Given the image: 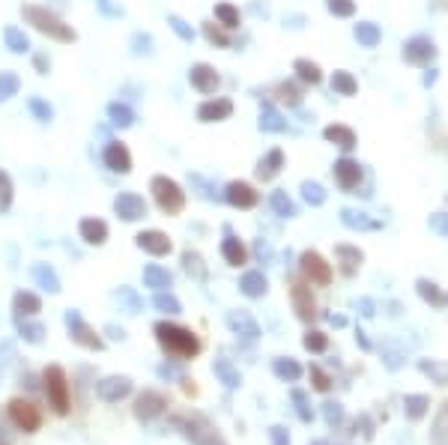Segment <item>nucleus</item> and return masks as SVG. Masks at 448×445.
Masks as SVG:
<instances>
[{
  "label": "nucleus",
  "mask_w": 448,
  "mask_h": 445,
  "mask_svg": "<svg viewBox=\"0 0 448 445\" xmlns=\"http://www.w3.org/2000/svg\"><path fill=\"white\" fill-rule=\"evenodd\" d=\"M419 287H421V293H424V296H428V299H433V302H436V305H440V302H442V296H440V293H436V290H433V284H428V281H421Z\"/></svg>",
  "instance_id": "obj_55"
},
{
  "label": "nucleus",
  "mask_w": 448,
  "mask_h": 445,
  "mask_svg": "<svg viewBox=\"0 0 448 445\" xmlns=\"http://www.w3.org/2000/svg\"><path fill=\"white\" fill-rule=\"evenodd\" d=\"M132 51L134 54H153V36L150 33H134L132 36Z\"/></svg>",
  "instance_id": "obj_47"
},
{
  "label": "nucleus",
  "mask_w": 448,
  "mask_h": 445,
  "mask_svg": "<svg viewBox=\"0 0 448 445\" xmlns=\"http://www.w3.org/2000/svg\"><path fill=\"white\" fill-rule=\"evenodd\" d=\"M356 39L362 48H377L379 45V27L371 24V21H362V24H356Z\"/></svg>",
  "instance_id": "obj_30"
},
{
  "label": "nucleus",
  "mask_w": 448,
  "mask_h": 445,
  "mask_svg": "<svg viewBox=\"0 0 448 445\" xmlns=\"http://www.w3.org/2000/svg\"><path fill=\"white\" fill-rule=\"evenodd\" d=\"M42 383H45V395H48L54 413H60V416L69 413V380H66V371L60 365H48L42 374Z\"/></svg>",
  "instance_id": "obj_4"
},
{
  "label": "nucleus",
  "mask_w": 448,
  "mask_h": 445,
  "mask_svg": "<svg viewBox=\"0 0 448 445\" xmlns=\"http://www.w3.org/2000/svg\"><path fill=\"white\" fill-rule=\"evenodd\" d=\"M164 407H167V400H164L159 392H144L138 400H134V416L147 421V418H155V416H159Z\"/></svg>",
  "instance_id": "obj_18"
},
{
  "label": "nucleus",
  "mask_w": 448,
  "mask_h": 445,
  "mask_svg": "<svg viewBox=\"0 0 448 445\" xmlns=\"http://www.w3.org/2000/svg\"><path fill=\"white\" fill-rule=\"evenodd\" d=\"M144 284L153 287V290H167V287L174 284V275L164 269L159 263H150L147 269H144Z\"/></svg>",
  "instance_id": "obj_25"
},
{
  "label": "nucleus",
  "mask_w": 448,
  "mask_h": 445,
  "mask_svg": "<svg viewBox=\"0 0 448 445\" xmlns=\"http://www.w3.org/2000/svg\"><path fill=\"white\" fill-rule=\"evenodd\" d=\"M27 111L33 114V120H39V123H51V120H54V108L45 102V99H39V96H30L27 99Z\"/></svg>",
  "instance_id": "obj_35"
},
{
  "label": "nucleus",
  "mask_w": 448,
  "mask_h": 445,
  "mask_svg": "<svg viewBox=\"0 0 448 445\" xmlns=\"http://www.w3.org/2000/svg\"><path fill=\"white\" fill-rule=\"evenodd\" d=\"M78 233H81V239L87 246H105L108 242V225L102 218H81Z\"/></svg>",
  "instance_id": "obj_17"
},
{
  "label": "nucleus",
  "mask_w": 448,
  "mask_h": 445,
  "mask_svg": "<svg viewBox=\"0 0 448 445\" xmlns=\"http://www.w3.org/2000/svg\"><path fill=\"white\" fill-rule=\"evenodd\" d=\"M33 69H36L39 75H48V72H51V60H48V54H33Z\"/></svg>",
  "instance_id": "obj_52"
},
{
  "label": "nucleus",
  "mask_w": 448,
  "mask_h": 445,
  "mask_svg": "<svg viewBox=\"0 0 448 445\" xmlns=\"http://www.w3.org/2000/svg\"><path fill=\"white\" fill-rule=\"evenodd\" d=\"M96 3H99V9H102L105 15H111V18H120V15H122V6H114L111 0H96Z\"/></svg>",
  "instance_id": "obj_53"
},
{
  "label": "nucleus",
  "mask_w": 448,
  "mask_h": 445,
  "mask_svg": "<svg viewBox=\"0 0 448 445\" xmlns=\"http://www.w3.org/2000/svg\"><path fill=\"white\" fill-rule=\"evenodd\" d=\"M284 168V153L281 150H269L260 162H257V176L266 183V180H272V176H278V171Z\"/></svg>",
  "instance_id": "obj_22"
},
{
  "label": "nucleus",
  "mask_w": 448,
  "mask_h": 445,
  "mask_svg": "<svg viewBox=\"0 0 448 445\" xmlns=\"http://www.w3.org/2000/svg\"><path fill=\"white\" fill-rule=\"evenodd\" d=\"M433 81H436V72H433V69H430V72H428V75H424V84H433Z\"/></svg>",
  "instance_id": "obj_60"
},
{
  "label": "nucleus",
  "mask_w": 448,
  "mask_h": 445,
  "mask_svg": "<svg viewBox=\"0 0 448 445\" xmlns=\"http://www.w3.org/2000/svg\"><path fill=\"white\" fill-rule=\"evenodd\" d=\"M221 254H224V260H227L230 266H242L245 263V246L239 239H233V236H227L221 242Z\"/></svg>",
  "instance_id": "obj_31"
},
{
  "label": "nucleus",
  "mask_w": 448,
  "mask_h": 445,
  "mask_svg": "<svg viewBox=\"0 0 448 445\" xmlns=\"http://www.w3.org/2000/svg\"><path fill=\"white\" fill-rule=\"evenodd\" d=\"M302 195H305V200H308L311 206H320L323 200H326V192H323V185H320V183H311V180L302 183Z\"/></svg>",
  "instance_id": "obj_42"
},
{
  "label": "nucleus",
  "mask_w": 448,
  "mask_h": 445,
  "mask_svg": "<svg viewBox=\"0 0 448 445\" xmlns=\"http://www.w3.org/2000/svg\"><path fill=\"white\" fill-rule=\"evenodd\" d=\"M134 242H138V248L141 251H147L153 254V257H164V254H171V239H167V233L162 230H144L134 236Z\"/></svg>",
  "instance_id": "obj_10"
},
{
  "label": "nucleus",
  "mask_w": 448,
  "mask_h": 445,
  "mask_svg": "<svg viewBox=\"0 0 448 445\" xmlns=\"http://www.w3.org/2000/svg\"><path fill=\"white\" fill-rule=\"evenodd\" d=\"M329 13L332 15H338V18H350L353 13H356V3L353 0H329Z\"/></svg>",
  "instance_id": "obj_44"
},
{
  "label": "nucleus",
  "mask_w": 448,
  "mask_h": 445,
  "mask_svg": "<svg viewBox=\"0 0 448 445\" xmlns=\"http://www.w3.org/2000/svg\"><path fill=\"white\" fill-rule=\"evenodd\" d=\"M275 374H278V376H287V380H299V374H302V371H299V365H296V362H290V359H287V362H284V359H278V362H275Z\"/></svg>",
  "instance_id": "obj_48"
},
{
  "label": "nucleus",
  "mask_w": 448,
  "mask_h": 445,
  "mask_svg": "<svg viewBox=\"0 0 448 445\" xmlns=\"http://www.w3.org/2000/svg\"><path fill=\"white\" fill-rule=\"evenodd\" d=\"M216 21L227 30H237L239 27V9L230 6V3H216Z\"/></svg>",
  "instance_id": "obj_34"
},
{
  "label": "nucleus",
  "mask_w": 448,
  "mask_h": 445,
  "mask_svg": "<svg viewBox=\"0 0 448 445\" xmlns=\"http://www.w3.org/2000/svg\"><path fill=\"white\" fill-rule=\"evenodd\" d=\"M257 254H260V257H263V260L269 257V246H266V242H257Z\"/></svg>",
  "instance_id": "obj_59"
},
{
  "label": "nucleus",
  "mask_w": 448,
  "mask_h": 445,
  "mask_svg": "<svg viewBox=\"0 0 448 445\" xmlns=\"http://www.w3.org/2000/svg\"><path fill=\"white\" fill-rule=\"evenodd\" d=\"M96 392L105 404H117V400H122L132 392V380L129 376H105V380L96 386Z\"/></svg>",
  "instance_id": "obj_13"
},
{
  "label": "nucleus",
  "mask_w": 448,
  "mask_h": 445,
  "mask_svg": "<svg viewBox=\"0 0 448 445\" xmlns=\"http://www.w3.org/2000/svg\"><path fill=\"white\" fill-rule=\"evenodd\" d=\"M188 81H192V87H195L197 93L212 96V93L218 90L221 78H218V72L212 69L209 63H195V66H192V72H188Z\"/></svg>",
  "instance_id": "obj_9"
},
{
  "label": "nucleus",
  "mask_w": 448,
  "mask_h": 445,
  "mask_svg": "<svg viewBox=\"0 0 448 445\" xmlns=\"http://www.w3.org/2000/svg\"><path fill=\"white\" fill-rule=\"evenodd\" d=\"M335 180H338V185L344 188V192H353V188L358 185V180H362V164L344 155V159L335 162Z\"/></svg>",
  "instance_id": "obj_15"
},
{
  "label": "nucleus",
  "mask_w": 448,
  "mask_h": 445,
  "mask_svg": "<svg viewBox=\"0 0 448 445\" xmlns=\"http://www.w3.org/2000/svg\"><path fill=\"white\" fill-rule=\"evenodd\" d=\"M108 117H111V123H114L117 129L134 126V111H132L126 102H111V105H108Z\"/></svg>",
  "instance_id": "obj_27"
},
{
  "label": "nucleus",
  "mask_w": 448,
  "mask_h": 445,
  "mask_svg": "<svg viewBox=\"0 0 448 445\" xmlns=\"http://www.w3.org/2000/svg\"><path fill=\"white\" fill-rule=\"evenodd\" d=\"M230 114H233V102H230V99H224V96L206 99V102L197 108V120H200V123H221V120H227Z\"/></svg>",
  "instance_id": "obj_11"
},
{
  "label": "nucleus",
  "mask_w": 448,
  "mask_h": 445,
  "mask_svg": "<svg viewBox=\"0 0 448 445\" xmlns=\"http://www.w3.org/2000/svg\"><path fill=\"white\" fill-rule=\"evenodd\" d=\"M305 347L314 350V353L326 350V335H323V332H308V335H305Z\"/></svg>",
  "instance_id": "obj_50"
},
{
  "label": "nucleus",
  "mask_w": 448,
  "mask_h": 445,
  "mask_svg": "<svg viewBox=\"0 0 448 445\" xmlns=\"http://www.w3.org/2000/svg\"><path fill=\"white\" fill-rule=\"evenodd\" d=\"M167 24H171V30H174V33H176V36L183 39V42H192V39H195V30L188 27V24H186V21L179 18V15H167Z\"/></svg>",
  "instance_id": "obj_43"
},
{
  "label": "nucleus",
  "mask_w": 448,
  "mask_h": 445,
  "mask_svg": "<svg viewBox=\"0 0 448 445\" xmlns=\"http://www.w3.org/2000/svg\"><path fill=\"white\" fill-rule=\"evenodd\" d=\"M21 90V78L15 72H0V102H9L13 96H18Z\"/></svg>",
  "instance_id": "obj_33"
},
{
  "label": "nucleus",
  "mask_w": 448,
  "mask_h": 445,
  "mask_svg": "<svg viewBox=\"0 0 448 445\" xmlns=\"http://www.w3.org/2000/svg\"><path fill=\"white\" fill-rule=\"evenodd\" d=\"M9 359H13V344L4 341V344H0V368H6Z\"/></svg>",
  "instance_id": "obj_54"
},
{
  "label": "nucleus",
  "mask_w": 448,
  "mask_h": 445,
  "mask_svg": "<svg viewBox=\"0 0 448 445\" xmlns=\"http://www.w3.org/2000/svg\"><path fill=\"white\" fill-rule=\"evenodd\" d=\"M227 326L233 332H239L242 338H257V335H260V329H257V323H254V317L248 314V311H230V314H227Z\"/></svg>",
  "instance_id": "obj_20"
},
{
  "label": "nucleus",
  "mask_w": 448,
  "mask_h": 445,
  "mask_svg": "<svg viewBox=\"0 0 448 445\" xmlns=\"http://www.w3.org/2000/svg\"><path fill=\"white\" fill-rule=\"evenodd\" d=\"M21 18H24L33 30H39L42 36H48V39H57V42H75L78 39V33L72 30V24H66L63 18H57L51 9H45V6L24 3L21 6Z\"/></svg>",
  "instance_id": "obj_1"
},
{
  "label": "nucleus",
  "mask_w": 448,
  "mask_h": 445,
  "mask_svg": "<svg viewBox=\"0 0 448 445\" xmlns=\"http://www.w3.org/2000/svg\"><path fill=\"white\" fill-rule=\"evenodd\" d=\"M102 162L111 174H129L132 171V153L122 141H108L105 143V153H102Z\"/></svg>",
  "instance_id": "obj_7"
},
{
  "label": "nucleus",
  "mask_w": 448,
  "mask_h": 445,
  "mask_svg": "<svg viewBox=\"0 0 448 445\" xmlns=\"http://www.w3.org/2000/svg\"><path fill=\"white\" fill-rule=\"evenodd\" d=\"M290 296H293V305H296V314L302 317V320H311L317 311H314V296H311V290L305 284H293L290 287Z\"/></svg>",
  "instance_id": "obj_21"
},
{
  "label": "nucleus",
  "mask_w": 448,
  "mask_h": 445,
  "mask_svg": "<svg viewBox=\"0 0 448 445\" xmlns=\"http://www.w3.org/2000/svg\"><path fill=\"white\" fill-rule=\"evenodd\" d=\"M239 287H242V293L251 296V299L263 296V293H266V275H263V272H245L242 281H239Z\"/></svg>",
  "instance_id": "obj_29"
},
{
  "label": "nucleus",
  "mask_w": 448,
  "mask_h": 445,
  "mask_svg": "<svg viewBox=\"0 0 448 445\" xmlns=\"http://www.w3.org/2000/svg\"><path fill=\"white\" fill-rule=\"evenodd\" d=\"M326 141H332L335 147H341L344 153H350L353 147H356V132L350 129V126H341V123H332V126H326Z\"/></svg>",
  "instance_id": "obj_23"
},
{
  "label": "nucleus",
  "mask_w": 448,
  "mask_h": 445,
  "mask_svg": "<svg viewBox=\"0 0 448 445\" xmlns=\"http://www.w3.org/2000/svg\"><path fill=\"white\" fill-rule=\"evenodd\" d=\"M272 209L281 218H293L296 216V206H293V200H290L284 192H272Z\"/></svg>",
  "instance_id": "obj_39"
},
{
  "label": "nucleus",
  "mask_w": 448,
  "mask_h": 445,
  "mask_svg": "<svg viewBox=\"0 0 448 445\" xmlns=\"http://www.w3.org/2000/svg\"><path fill=\"white\" fill-rule=\"evenodd\" d=\"M272 442H275V445H290V439L284 437L281 428H272Z\"/></svg>",
  "instance_id": "obj_57"
},
{
  "label": "nucleus",
  "mask_w": 448,
  "mask_h": 445,
  "mask_svg": "<svg viewBox=\"0 0 448 445\" xmlns=\"http://www.w3.org/2000/svg\"><path fill=\"white\" fill-rule=\"evenodd\" d=\"M216 371L221 374V380H224V383H227V386H237V383H239V376H237V374H233V368H230V365H227V362H218V365H216Z\"/></svg>",
  "instance_id": "obj_51"
},
{
  "label": "nucleus",
  "mask_w": 448,
  "mask_h": 445,
  "mask_svg": "<svg viewBox=\"0 0 448 445\" xmlns=\"http://www.w3.org/2000/svg\"><path fill=\"white\" fill-rule=\"evenodd\" d=\"M9 418H13V425H15L18 430H24V433L39 430V425H42L39 407L30 404V400H24V397H15L13 404H9Z\"/></svg>",
  "instance_id": "obj_6"
},
{
  "label": "nucleus",
  "mask_w": 448,
  "mask_h": 445,
  "mask_svg": "<svg viewBox=\"0 0 448 445\" xmlns=\"http://www.w3.org/2000/svg\"><path fill=\"white\" fill-rule=\"evenodd\" d=\"M13 311H15V317H33V314H39L42 311V299L36 293H30V290H18L15 299H13Z\"/></svg>",
  "instance_id": "obj_19"
},
{
  "label": "nucleus",
  "mask_w": 448,
  "mask_h": 445,
  "mask_svg": "<svg viewBox=\"0 0 448 445\" xmlns=\"http://www.w3.org/2000/svg\"><path fill=\"white\" fill-rule=\"evenodd\" d=\"M341 218H344V225H346V227H374L371 221L365 218V213H353V209H344Z\"/></svg>",
  "instance_id": "obj_49"
},
{
  "label": "nucleus",
  "mask_w": 448,
  "mask_h": 445,
  "mask_svg": "<svg viewBox=\"0 0 448 445\" xmlns=\"http://www.w3.org/2000/svg\"><path fill=\"white\" fill-rule=\"evenodd\" d=\"M13 206V180H9L6 171H0V216Z\"/></svg>",
  "instance_id": "obj_41"
},
{
  "label": "nucleus",
  "mask_w": 448,
  "mask_h": 445,
  "mask_svg": "<svg viewBox=\"0 0 448 445\" xmlns=\"http://www.w3.org/2000/svg\"><path fill=\"white\" fill-rule=\"evenodd\" d=\"M224 197H227V204L237 206V209H251L257 204V192L248 183H242V180L230 183L227 188H224Z\"/></svg>",
  "instance_id": "obj_16"
},
{
  "label": "nucleus",
  "mask_w": 448,
  "mask_h": 445,
  "mask_svg": "<svg viewBox=\"0 0 448 445\" xmlns=\"http://www.w3.org/2000/svg\"><path fill=\"white\" fill-rule=\"evenodd\" d=\"M332 90L338 96H356L358 84H356V78L350 72H335L332 75Z\"/></svg>",
  "instance_id": "obj_36"
},
{
  "label": "nucleus",
  "mask_w": 448,
  "mask_h": 445,
  "mask_svg": "<svg viewBox=\"0 0 448 445\" xmlns=\"http://www.w3.org/2000/svg\"><path fill=\"white\" fill-rule=\"evenodd\" d=\"M153 305L162 311V314H179L183 311V305H179V299L174 296V293H164V290H159L153 296Z\"/></svg>",
  "instance_id": "obj_37"
},
{
  "label": "nucleus",
  "mask_w": 448,
  "mask_h": 445,
  "mask_svg": "<svg viewBox=\"0 0 448 445\" xmlns=\"http://www.w3.org/2000/svg\"><path fill=\"white\" fill-rule=\"evenodd\" d=\"M105 332H108V335L114 338V341H122V338H126V332H122V329H117V326H108Z\"/></svg>",
  "instance_id": "obj_58"
},
{
  "label": "nucleus",
  "mask_w": 448,
  "mask_h": 445,
  "mask_svg": "<svg viewBox=\"0 0 448 445\" xmlns=\"http://www.w3.org/2000/svg\"><path fill=\"white\" fill-rule=\"evenodd\" d=\"M18 332H21V338L30 341V344H42V338H45V326H42V323L18 320Z\"/></svg>",
  "instance_id": "obj_38"
},
{
  "label": "nucleus",
  "mask_w": 448,
  "mask_h": 445,
  "mask_svg": "<svg viewBox=\"0 0 448 445\" xmlns=\"http://www.w3.org/2000/svg\"><path fill=\"white\" fill-rule=\"evenodd\" d=\"M4 42H6V48L13 54H27L30 51V39H27V33L21 27H6L4 30Z\"/></svg>",
  "instance_id": "obj_28"
},
{
  "label": "nucleus",
  "mask_w": 448,
  "mask_h": 445,
  "mask_svg": "<svg viewBox=\"0 0 448 445\" xmlns=\"http://www.w3.org/2000/svg\"><path fill=\"white\" fill-rule=\"evenodd\" d=\"M204 36L212 42V45H218V48H227L230 45V36L221 27H216V21H206V24H204Z\"/></svg>",
  "instance_id": "obj_40"
},
{
  "label": "nucleus",
  "mask_w": 448,
  "mask_h": 445,
  "mask_svg": "<svg viewBox=\"0 0 448 445\" xmlns=\"http://www.w3.org/2000/svg\"><path fill=\"white\" fill-rule=\"evenodd\" d=\"M260 129L263 132H284L287 129L284 117L278 114V108L272 102H260Z\"/></svg>",
  "instance_id": "obj_26"
},
{
  "label": "nucleus",
  "mask_w": 448,
  "mask_h": 445,
  "mask_svg": "<svg viewBox=\"0 0 448 445\" xmlns=\"http://www.w3.org/2000/svg\"><path fill=\"white\" fill-rule=\"evenodd\" d=\"M302 272H305L314 284H329V278H332V269H329V263L320 257L317 251H305L302 254Z\"/></svg>",
  "instance_id": "obj_14"
},
{
  "label": "nucleus",
  "mask_w": 448,
  "mask_h": 445,
  "mask_svg": "<svg viewBox=\"0 0 448 445\" xmlns=\"http://www.w3.org/2000/svg\"><path fill=\"white\" fill-rule=\"evenodd\" d=\"M311 376H314V386H317V388H329V376L323 374L320 368H314V371H311Z\"/></svg>",
  "instance_id": "obj_56"
},
{
  "label": "nucleus",
  "mask_w": 448,
  "mask_h": 445,
  "mask_svg": "<svg viewBox=\"0 0 448 445\" xmlns=\"http://www.w3.org/2000/svg\"><path fill=\"white\" fill-rule=\"evenodd\" d=\"M150 192L155 197V204H159V209L164 216H179L186 206V192L179 188L176 180H171V176L164 174H155L150 180Z\"/></svg>",
  "instance_id": "obj_3"
},
{
  "label": "nucleus",
  "mask_w": 448,
  "mask_h": 445,
  "mask_svg": "<svg viewBox=\"0 0 448 445\" xmlns=\"http://www.w3.org/2000/svg\"><path fill=\"white\" fill-rule=\"evenodd\" d=\"M66 326H69V338L75 341V344H81V347H87V350H102L105 347V341L96 335V329L90 326V323L78 314V311H66Z\"/></svg>",
  "instance_id": "obj_5"
},
{
  "label": "nucleus",
  "mask_w": 448,
  "mask_h": 445,
  "mask_svg": "<svg viewBox=\"0 0 448 445\" xmlns=\"http://www.w3.org/2000/svg\"><path fill=\"white\" fill-rule=\"evenodd\" d=\"M338 257L344 260V272H353L356 263L362 260V254H358L356 248H350V246H338Z\"/></svg>",
  "instance_id": "obj_45"
},
{
  "label": "nucleus",
  "mask_w": 448,
  "mask_h": 445,
  "mask_svg": "<svg viewBox=\"0 0 448 445\" xmlns=\"http://www.w3.org/2000/svg\"><path fill=\"white\" fill-rule=\"evenodd\" d=\"M114 213L122 221H141L144 216H147V204H144V197L134 195V192H120L114 197Z\"/></svg>",
  "instance_id": "obj_8"
},
{
  "label": "nucleus",
  "mask_w": 448,
  "mask_h": 445,
  "mask_svg": "<svg viewBox=\"0 0 448 445\" xmlns=\"http://www.w3.org/2000/svg\"><path fill=\"white\" fill-rule=\"evenodd\" d=\"M293 72L299 75V81H305V84H320V66L317 63H311V60H305V57H299L296 63H293Z\"/></svg>",
  "instance_id": "obj_32"
},
{
  "label": "nucleus",
  "mask_w": 448,
  "mask_h": 445,
  "mask_svg": "<svg viewBox=\"0 0 448 445\" xmlns=\"http://www.w3.org/2000/svg\"><path fill=\"white\" fill-rule=\"evenodd\" d=\"M275 93H278V99H281V102H287V105H299V102H302V93L296 90L293 84H278Z\"/></svg>",
  "instance_id": "obj_46"
},
{
  "label": "nucleus",
  "mask_w": 448,
  "mask_h": 445,
  "mask_svg": "<svg viewBox=\"0 0 448 445\" xmlns=\"http://www.w3.org/2000/svg\"><path fill=\"white\" fill-rule=\"evenodd\" d=\"M30 275H33V281H36V284L42 287V290H48V293H60V278H57V272H54L48 263H33Z\"/></svg>",
  "instance_id": "obj_24"
},
{
  "label": "nucleus",
  "mask_w": 448,
  "mask_h": 445,
  "mask_svg": "<svg viewBox=\"0 0 448 445\" xmlns=\"http://www.w3.org/2000/svg\"><path fill=\"white\" fill-rule=\"evenodd\" d=\"M155 338H159L164 353H171L174 359H192L200 350V341L195 332L174 326V323H155Z\"/></svg>",
  "instance_id": "obj_2"
},
{
  "label": "nucleus",
  "mask_w": 448,
  "mask_h": 445,
  "mask_svg": "<svg viewBox=\"0 0 448 445\" xmlns=\"http://www.w3.org/2000/svg\"><path fill=\"white\" fill-rule=\"evenodd\" d=\"M433 54H436V48H433V42L428 36H412L407 45H403V57H407V63H412V66L430 63Z\"/></svg>",
  "instance_id": "obj_12"
}]
</instances>
